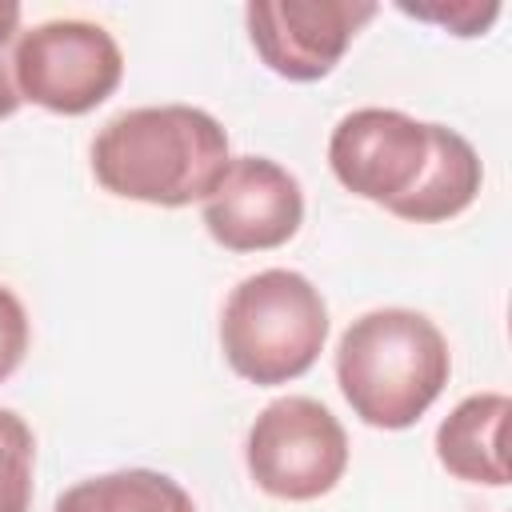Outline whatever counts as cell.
<instances>
[{
	"label": "cell",
	"instance_id": "6da1fadb",
	"mask_svg": "<svg viewBox=\"0 0 512 512\" xmlns=\"http://www.w3.org/2000/svg\"><path fill=\"white\" fill-rule=\"evenodd\" d=\"M224 124L192 104H148L112 116L92 140V176L104 192L156 208L204 204L228 172Z\"/></svg>",
	"mask_w": 512,
	"mask_h": 512
},
{
	"label": "cell",
	"instance_id": "7a4b0ae2",
	"mask_svg": "<svg viewBox=\"0 0 512 512\" xmlns=\"http://www.w3.org/2000/svg\"><path fill=\"white\" fill-rule=\"evenodd\" d=\"M448 376V340L416 308H372L336 344V384L368 428H412L436 404Z\"/></svg>",
	"mask_w": 512,
	"mask_h": 512
},
{
	"label": "cell",
	"instance_id": "3957f363",
	"mask_svg": "<svg viewBox=\"0 0 512 512\" xmlns=\"http://www.w3.org/2000/svg\"><path fill=\"white\" fill-rule=\"evenodd\" d=\"M328 340V304L320 288L292 268L244 276L220 312V348L228 368L260 388L304 376Z\"/></svg>",
	"mask_w": 512,
	"mask_h": 512
},
{
	"label": "cell",
	"instance_id": "277c9868",
	"mask_svg": "<svg viewBox=\"0 0 512 512\" xmlns=\"http://www.w3.org/2000/svg\"><path fill=\"white\" fill-rule=\"evenodd\" d=\"M244 464L256 488L276 500H320L348 468V432L320 400L280 396L252 420Z\"/></svg>",
	"mask_w": 512,
	"mask_h": 512
},
{
	"label": "cell",
	"instance_id": "5b68a950",
	"mask_svg": "<svg viewBox=\"0 0 512 512\" xmlns=\"http://www.w3.org/2000/svg\"><path fill=\"white\" fill-rule=\"evenodd\" d=\"M124 76V52L104 24L44 20L16 36L12 80L20 100L56 116H84L104 104Z\"/></svg>",
	"mask_w": 512,
	"mask_h": 512
},
{
	"label": "cell",
	"instance_id": "8992f818",
	"mask_svg": "<svg viewBox=\"0 0 512 512\" xmlns=\"http://www.w3.org/2000/svg\"><path fill=\"white\" fill-rule=\"evenodd\" d=\"M432 156V124L400 108H356L328 136L332 176L360 200L396 208Z\"/></svg>",
	"mask_w": 512,
	"mask_h": 512
},
{
	"label": "cell",
	"instance_id": "52a82bcc",
	"mask_svg": "<svg viewBox=\"0 0 512 512\" xmlns=\"http://www.w3.org/2000/svg\"><path fill=\"white\" fill-rule=\"evenodd\" d=\"M372 16V0H252L244 8L256 56L296 84L324 80Z\"/></svg>",
	"mask_w": 512,
	"mask_h": 512
},
{
	"label": "cell",
	"instance_id": "ba28073f",
	"mask_svg": "<svg viewBox=\"0 0 512 512\" xmlns=\"http://www.w3.org/2000/svg\"><path fill=\"white\" fill-rule=\"evenodd\" d=\"M300 224V180L268 156H232L228 172L204 200V228L228 252L280 248L300 232Z\"/></svg>",
	"mask_w": 512,
	"mask_h": 512
},
{
	"label": "cell",
	"instance_id": "9c48e42d",
	"mask_svg": "<svg viewBox=\"0 0 512 512\" xmlns=\"http://www.w3.org/2000/svg\"><path fill=\"white\" fill-rule=\"evenodd\" d=\"M512 400L504 392H476L460 400L436 428V460L468 484L504 488L508 460H504V424Z\"/></svg>",
	"mask_w": 512,
	"mask_h": 512
},
{
	"label": "cell",
	"instance_id": "30bf717a",
	"mask_svg": "<svg viewBox=\"0 0 512 512\" xmlns=\"http://www.w3.org/2000/svg\"><path fill=\"white\" fill-rule=\"evenodd\" d=\"M484 184V164L476 148L444 124H432V156L416 180V188L392 208V216L412 224H440L460 216Z\"/></svg>",
	"mask_w": 512,
	"mask_h": 512
},
{
	"label": "cell",
	"instance_id": "8fae6325",
	"mask_svg": "<svg viewBox=\"0 0 512 512\" xmlns=\"http://www.w3.org/2000/svg\"><path fill=\"white\" fill-rule=\"evenodd\" d=\"M52 512H196V504L168 472L120 468L64 488Z\"/></svg>",
	"mask_w": 512,
	"mask_h": 512
},
{
	"label": "cell",
	"instance_id": "7c38bea8",
	"mask_svg": "<svg viewBox=\"0 0 512 512\" xmlns=\"http://www.w3.org/2000/svg\"><path fill=\"white\" fill-rule=\"evenodd\" d=\"M32 464L36 436L12 408H0V512L32 508Z\"/></svg>",
	"mask_w": 512,
	"mask_h": 512
},
{
	"label": "cell",
	"instance_id": "4fadbf2b",
	"mask_svg": "<svg viewBox=\"0 0 512 512\" xmlns=\"http://www.w3.org/2000/svg\"><path fill=\"white\" fill-rule=\"evenodd\" d=\"M404 16H416V20H428V24H440V28H448L452 36H484L488 28H492V20L500 16V4L496 0H484V4H476V0H452V4H444V0H424V4H396Z\"/></svg>",
	"mask_w": 512,
	"mask_h": 512
},
{
	"label": "cell",
	"instance_id": "5bb4252c",
	"mask_svg": "<svg viewBox=\"0 0 512 512\" xmlns=\"http://www.w3.org/2000/svg\"><path fill=\"white\" fill-rule=\"evenodd\" d=\"M28 336H32V328H28V312H24L20 296L8 284H0V380H8L20 368V360L28 352Z\"/></svg>",
	"mask_w": 512,
	"mask_h": 512
},
{
	"label": "cell",
	"instance_id": "9a60e30c",
	"mask_svg": "<svg viewBox=\"0 0 512 512\" xmlns=\"http://www.w3.org/2000/svg\"><path fill=\"white\" fill-rule=\"evenodd\" d=\"M20 104H24V100H20L16 80H12V60H8V56H4V48H0V120H8Z\"/></svg>",
	"mask_w": 512,
	"mask_h": 512
},
{
	"label": "cell",
	"instance_id": "2e32d148",
	"mask_svg": "<svg viewBox=\"0 0 512 512\" xmlns=\"http://www.w3.org/2000/svg\"><path fill=\"white\" fill-rule=\"evenodd\" d=\"M20 32V4L16 0H0V48H8Z\"/></svg>",
	"mask_w": 512,
	"mask_h": 512
}]
</instances>
